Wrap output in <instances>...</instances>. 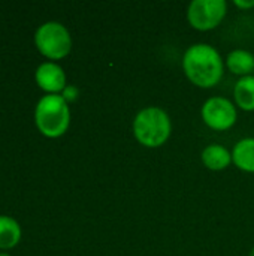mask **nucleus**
<instances>
[{"label":"nucleus","instance_id":"9d476101","mask_svg":"<svg viewBox=\"0 0 254 256\" xmlns=\"http://www.w3.org/2000/svg\"><path fill=\"white\" fill-rule=\"evenodd\" d=\"M226 66L232 74L241 78L249 76L254 70V56L247 50H234L228 54Z\"/></svg>","mask_w":254,"mask_h":256},{"label":"nucleus","instance_id":"dca6fc26","mask_svg":"<svg viewBox=\"0 0 254 256\" xmlns=\"http://www.w3.org/2000/svg\"><path fill=\"white\" fill-rule=\"evenodd\" d=\"M0 256H10V255H7V254H0Z\"/></svg>","mask_w":254,"mask_h":256},{"label":"nucleus","instance_id":"ddd939ff","mask_svg":"<svg viewBox=\"0 0 254 256\" xmlns=\"http://www.w3.org/2000/svg\"><path fill=\"white\" fill-rule=\"evenodd\" d=\"M63 99L66 102H73L76 98H78V88L73 87V86H66V88L63 90Z\"/></svg>","mask_w":254,"mask_h":256},{"label":"nucleus","instance_id":"0eeeda50","mask_svg":"<svg viewBox=\"0 0 254 256\" xmlns=\"http://www.w3.org/2000/svg\"><path fill=\"white\" fill-rule=\"evenodd\" d=\"M36 82L49 94H57L66 88V75L58 64L51 62L42 63L36 70Z\"/></svg>","mask_w":254,"mask_h":256},{"label":"nucleus","instance_id":"9b49d317","mask_svg":"<svg viewBox=\"0 0 254 256\" xmlns=\"http://www.w3.org/2000/svg\"><path fill=\"white\" fill-rule=\"evenodd\" d=\"M234 96L243 111H254V75L243 76L237 81Z\"/></svg>","mask_w":254,"mask_h":256},{"label":"nucleus","instance_id":"20e7f679","mask_svg":"<svg viewBox=\"0 0 254 256\" xmlns=\"http://www.w3.org/2000/svg\"><path fill=\"white\" fill-rule=\"evenodd\" d=\"M34 42L39 52L51 60L66 57L72 48V38L67 28L55 21L42 24L34 34Z\"/></svg>","mask_w":254,"mask_h":256},{"label":"nucleus","instance_id":"f8f14e48","mask_svg":"<svg viewBox=\"0 0 254 256\" xmlns=\"http://www.w3.org/2000/svg\"><path fill=\"white\" fill-rule=\"evenodd\" d=\"M21 240V228L16 220L0 216V249H10Z\"/></svg>","mask_w":254,"mask_h":256},{"label":"nucleus","instance_id":"2eb2a0df","mask_svg":"<svg viewBox=\"0 0 254 256\" xmlns=\"http://www.w3.org/2000/svg\"><path fill=\"white\" fill-rule=\"evenodd\" d=\"M250 256H254V248L252 249V252H250Z\"/></svg>","mask_w":254,"mask_h":256},{"label":"nucleus","instance_id":"f257e3e1","mask_svg":"<svg viewBox=\"0 0 254 256\" xmlns=\"http://www.w3.org/2000/svg\"><path fill=\"white\" fill-rule=\"evenodd\" d=\"M186 76L201 88L217 86L223 76L225 63L219 51L208 44H195L189 46L183 57Z\"/></svg>","mask_w":254,"mask_h":256},{"label":"nucleus","instance_id":"7ed1b4c3","mask_svg":"<svg viewBox=\"0 0 254 256\" xmlns=\"http://www.w3.org/2000/svg\"><path fill=\"white\" fill-rule=\"evenodd\" d=\"M34 118L42 135L48 138H58L67 130L70 123L67 102L61 94H46L39 100Z\"/></svg>","mask_w":254,"mask_h":256},{"label":"nucleus","instance_id":"423d86ee","mask_svg":"<svg viewBox=\"0 0 254 256\" xmlns=\"http://www.w3.org/2000/svg\"><path fill=\"white\" fill-rule=\"evenodd\" d=\"M238 118L235 105L226 98H211L202 106V120L204 123L217 132L231 129Z\"/></svg>","mask_w":254,"mask_h":256},{"label":"nucleus","instance_id":"6e6552de","mask_svg":"<svg viewBox=\"0 0 254 256\" xmlns=\"http://www.w3.org/2000/svg\"><path fill=\"white\" fill-rule=\"evenodd\" d=\"M202 162L211 171H223L232 164V152L225 146L211 144L202 152Z\"/></svg>","mask_w":254,"mask_h":256},{"label":"nucleus","instance_id":"39448f33","mask_svg":"<svg viewBox=\"0 0 254 256\" xmlns=\"http://www.w3.org/2000/svg\"><path fill=\"white\" fill-rule=\"evenodd\" d=\"M228 12L225 0H193L187 9L190 26L199 32H208L222 24Z\"/></svg>","mask_w":254,"mask_h":256},{"label":"nucleus","instance_id":"4468645a","mask_svg":"<svg viewBox=\"0 0 254 256\" xmlns=\"http://www.w3.org/2000/svg\"><path fill=\"white\" fill-rule=\"evenodd\" d=\"M235 6L240 8V9H252V8H254V0H249V2L235 0Z\"/></svg>","mask_w":254,"mask_h":256},{"label":"nucleus","instance_id":"f03ea898","mask_svg":"<svg viewBox=\"0 0 254 256\" xmlns=\"http://www.w3.org/2000/svg\"><path fill=\"white\" fill-rule=\"evenodd\" d=\"M172 123L169 114L157 106L141 110L133 120V135L136 141L148 148L162 147L171 136Z\"/></svg>","mask_w":254,"mask_h":256},{"label":"nucleus","instance_id":"1a4fd4ad","mask_svg":"<svg viewBox=\"0 0 254 256\" xmlns=\"http://www.w3.org/2000/svg\"><path fill=\"white\" fill-rule=\"evenodd\" d=\"M232 162L246 172L254 174V138L238 141L232 150Z\"/></svg>","mask_w":254,"mask_h":256}]
</instances>
